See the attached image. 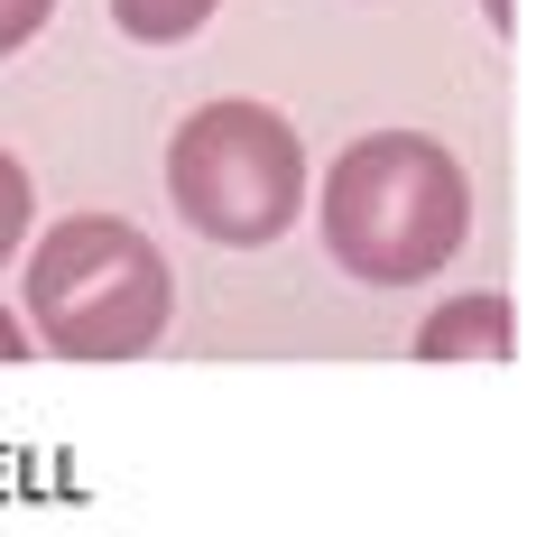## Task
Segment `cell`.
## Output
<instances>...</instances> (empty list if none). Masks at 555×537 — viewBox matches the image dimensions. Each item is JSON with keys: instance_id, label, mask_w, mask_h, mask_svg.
Wrapping results in <instances>:
<instances>
[{"instance_id": "obj_1", "label": "cell", "mask_w": 555, "mask_h": 537, "mask_svg": "<svg viewBox=\"0 0 555 537\" xmlns=\"http://www.w3.org/2000/svg\"><path fill=\"white\" fill-rule=\"evenodd\" d=\"M473 232V186L426 130H371L324 177V251L371 287H416Z\"/></svg>"}, {"instance_id": "obj_2", "label": "cell", "mask_w": 555, "mask_h": 537, "mask_svg": "<svg viewBox=\"0 0 555 537\" xmlns=\"http://www.w3.org/2000/svg\"><path fill=\"white\" fill-rule=\"evenodd\" d=\"M28 343H47L56 361H139L167 334V279L158 241L120 214H65L47 222V241L28 251Z\"/></svg>"}, {"instance_id": "obj_3", "label": "cell", "mask_w": 555, "mask_h": 537, "mask_svg": "<svg viewBox=\"0 0 555 537\" xmlns=\"http://www.w3.org/2000/svg\"><path fill=\"white\" fill-rule=\"evenodd\" d=\"M167 195H177V214L204 241H222V251H269L306 204L297 120L250 102V93L204 102L195 120H177V140H167Z\"/></svg>"}, {"instance_id": "obj_4", "label": "cell", "mask_w": 555, "mask_h": 537, "mask_svg": "<svg viewBox=\"0 0 555 537\" xmlns=\"http://www.w3.org/2000/svg\"><path fill=\"white\" fill-rule=\"evenodd\" d=\"M518 353V316L509 297H444L436 316L416 324V361H509Z\"/></svg>"}, {"instance_id": "obj_5", "label": "cell", "mask_w": 555, "mask_h": 537, "mask_svg": "<svg viewBox=\"0 0 555 537\" xmlns=\"http://www.w3.org/2000/svg\"><path fill=\"white\" fill-rule=\"evenodd\" d=\"M214 10H222V0H112L120 38H139V47H177V38H195Z\"/></svg>"}, {"instance_id": "obj_6", "label": "cell", "mask_w": 555, "mask_h": 537, "mask_svg": "<svg viewBox=\"0 0 555 537\" xmlns=\"http://www.w3.org/2000/svg\"><path fill=\"white\" fill-rule=\"evenodd\" d=\"M28 222H38V195H28V167L0 149V259H20Z\"/></svg>"}, {"instance_id": "obj_7", "label": "cell", "mask_w": 555, "mask_h": 537, "mask_svg": "<svg viewBox=\"0 0 555 537\" xmlns=\"http://www.w3.org/2000/svg\"><path fill=\"white\" fill-rule=\"evenodd\" d=\"M47 20H56V0H0V56H20Z\"/></svg>"}, {"instance_id": "obj_8", "label": "cell", "mask_w": 555, "mask_h": 537, "mask_svg": "<svg viewBox=\"0 0 555 537\" xmlns=\"http://www.w3.org/2000/svg\"><path fill=\"white\" fill-rule=\"evenodd\" d=\"M0 361H28V324L10 316V306H0Z\"/></svg>"}, {"instance_id": "obj_9", "label": "cell", "mask_w": 555, "mask_h": 537, "mask_svg": "<svg viewBox=\"0 0 555 537\" xmlns=\"http://www.w3.org/2000/svg\"><path fill=\"white\" fill-rule=\"evenodd\" d=\"M481 10H491V28H500V38L518 28V10H509V0H481Z\"/></svg>"}]
</instances>
